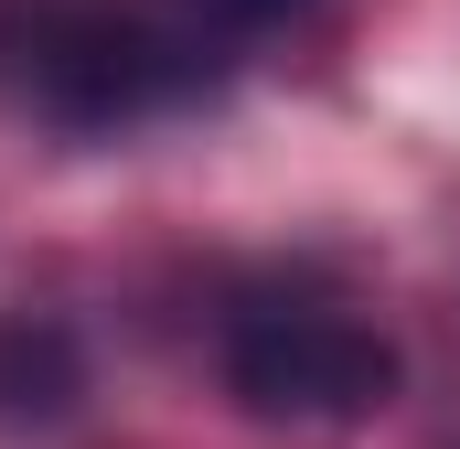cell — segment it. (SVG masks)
I'll use <instances>...</instances> for the list:
<instances>
[{
	"instance_id": "2",
	"label": "cell",
	"mask_w": 460,
	"mask_h": 449,
	"mask_svg": "<svg viewBox=\"0 0 460 449\" xmlns=\"http://www.w3.org/2000/svg\"><path fill=\"white\" fill-rule=\"evenodd\" d=\"M226 385L246 418H375L396 396V342L332 300H246L226 321Z\"/></svg>"
},
{
	"instance_id": "1",
	"label": "cell",
	"mask_w": 460,
	"mask_h": 449,
	"mask_svg": "<svg viewBox=\"0 0 460 449\" xmlns=\"http://www.w3.org/2000/svg\"><path fill=\"white\" fill-rule=\"evenodd\" d=\"M246 54L215 0H22L0 32L11 97L65 128H139L161 108H193Z\"/></svg>"
}]
</instances>
